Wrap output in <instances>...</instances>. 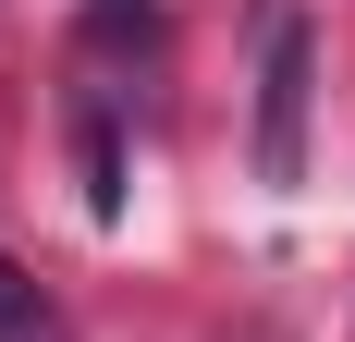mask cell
Here are the masks:
<instances>
[{"label":"cell","mask_w":355,"mask_h":342,"mask_svg":"<svg viewBox=\"0 0 355 342\" xmlns=\"http://www.w3.org/2000/svg\"><path fill=\"white\" fill-rule=\"evenodd\" d=\"M306 98H319V25L306 0L257 12V183H306Z\"/></svg>","instance_id":"obj_1"},{"label":"cell","mask_w":355,"mask_h":342,"mask_svg":"<svg viewBox=\"0 0 355 342\" xmlns=\"http://www.w3.org/2000/svg\"><path fill=\"white\" fill-rule=\"evenodd\" d=\"M73 159H86V208L123 220V147H110V110L98 98H73Z\"/></svg>","instance_id":"obj_2"},{"label":"cell","mask_w":355,"mask_h":342,"mask_svg":"<svg viewBox=\"0 0 355 342\" xmlns=\"http://www.w3.org/2000/svg\"><path fill=\"white\" fill-rule=\"evenodd\" d=\"M0 342H62V306L12 269V257H0Z\"/></svg>","instance_id":"obj_3"}]
</instances>
